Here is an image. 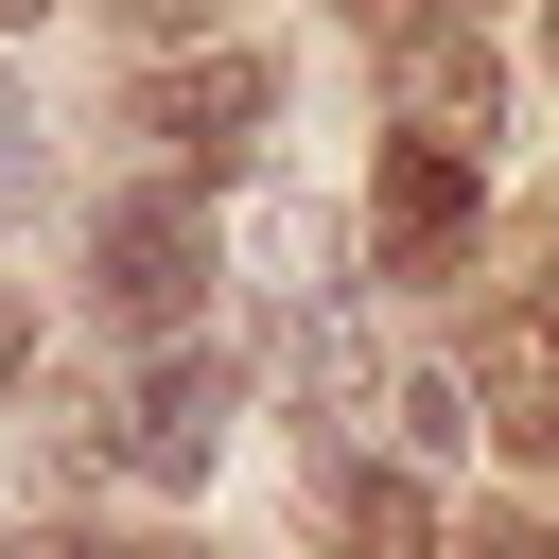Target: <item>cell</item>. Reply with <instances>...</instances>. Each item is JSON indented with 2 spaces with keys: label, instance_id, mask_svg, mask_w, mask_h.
Here are the masks:
<instances>
[{
  "label": "cell",
  "instance_id": "cell-1",
  "mask_svg": "<svg viewBox=\"0 0 559 559\" xmlns=\"http://www.w3.org/2000/svg\"><path fill=\"white\" fill-rule=\"evenodd\" d=\"M140 140H175V175H245L280 140V52H157L140 70Z\"/></svg>",
  "mask_w": 559,
  "mask_h": 559
},
{
  "label": "cell",
  "instance_id": "cell-2",
  "mask_svg": "<svg viewBox=\"0 0 559 559\" xmlns=\"http://www.w3.org/2000/svg\"><path fill=\"white\" fill-rule=\"evenodd\" d=\"M87 297H105L122 332H175V314L210 297V227H192V192H105V227H87Z\"/></svg>",
  "mask_w": 559,
  "mask_h": 559
},
{
  "label": "cell",
  "instance_id": "cell-3",
  "mask_svg": "<svg viewBox=\"0 0 559 559\" xmlns=\"http://www.w3.org/2000/svg\"><path fill=\"white\" fill-rule=\"evenodd\" d=\"M384 87H402V140H437V157H489V140H507V70H489V35H454V17H402V35H384Z\"/></svg>",
  "mask_w": 559,
  "mask_h": 559
},
{
  "label": "cell",
  "instance_id": "cell-4",
  "mask_svg": "<svg viewBox=\"0 0 559 559\" xmlns=\"http://www.w3.org/2000/svg\"><path fill=\"white\" fill-rule=\"evenodd\" d=\"M524 280H542V297L472 349V402H489V437H507L524 472H559V227L524 245Z\"/></svg>",
  "mask_w": 559,
  "mask_h": 559
},
{
  "label": "cell",
  "instance_id": "cell-5",
  "mask_svg": "<svg viewBox=\"0 0 559 559\" xmlns=\"http://www.w3.org/2000/svg\"><path fill=\"white\" fill-rule=\"evenodd\" d=\"M210 454H227V349H157L122 384V472L140 489H210Z\"/></svg>",
  "mask_w": 559,
  "mask_h": 559
},
{
  "label": "cell",
  "instance_id": "cell-6",
  "mask_svg": "<svg viewBox=\"0 0 559 559\" xmlns=\"http://www.w3.org/2000/svg\"><path fill=\"white\" fill-rule=\"evenodd\" d=\"M367 227H384V262H454V245H472V157H437V140H384V175H367Z\"/></svg>",
  "mask_w": 559,
  "mask_h": 559
},
{
  "label": "cell",
  "instance_id": "cell-7",
  "mask_svg": "<svg viewBox=\"0 0 559 559\" xmlns=\"http://www.w3.org/2000/svg\"><path fill=\"white\" fill-rule=\"evenodd\" d=\"M245 280L314 332V314H332V210H262V227H245Z\"/></svg>",
  "mask_w": 559,
  "mask_h": 559
},
{
  "label": "cell",
  "instance_id": "cell-8",
  "mask_svg": "<svg viewBox=\"0 0 559 559\" xmlns=\"http://www.w3.org/2000/svg\"><path fill=\"white\" fill-rule=\"evenodd\" d=\"M332 507H349V542H367V559H437V489H419V472H349Z\"/></svg>",
  "mask_w": 559,
  "mask_h": 559
},
{
  "label": "cell",
  "instance_id": "cell-9",
  "mask_svg": "<svg viewBox=\"0 0 559 559\" xmlns=\"http://www.w3.org/2000/svg\"><path fill=\"white\" fill-rule=\"evenodd\" d=\"M454 559H559V524H542V507H489V524H472Z\"/></svg>",
  "mask_w": 559,
  "mask_h": 559
},
{
  "label": "cell",
  "instance_id": "cell-10",
  "mask_svg": "<svg viewBox=\"0 0 559 559\" xmlns=\"http://www.w3.org/2000/svg\"><path fill=\"white\" fill-rule=\"evenodd\" d=\"M35 192V105H17V70H0V210Z\"/></svg>",
  "mask_w": 559,
  "mask_h": 559
},
{
  "label": "cell",
  "instance_id": "cell-11",
  "mask_svg": "<svg viewBox=\"0 0 559 559\" xmlns=\"http://www.w3.org/2000/svg\"><path fill=\"white\" fill-rule=\"evenodd\" d=\"M17 367H35V314H17V280H0V384H17Z\"/></svg>",
  "mask_w": 559,
  "mask_h": 559
},
{
  "label": "cell",
  "instance_id": "cell-12",
  "mask_svg": "<svg viewBox=\"0 0 559 559\" xmlns=\"http://www.w3.org/2000/svg\"><path fill=\"white\" fill-rule=\"evenodd\" d=\"M0 559H105V542H70V524H35V542H0Z\"/></svg>",
  "mask_w": 559,
  "mask_h": 559
}]
</instances>
